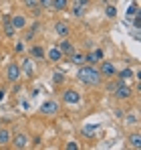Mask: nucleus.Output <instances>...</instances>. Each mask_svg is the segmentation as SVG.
<instances>
[{"label": "nucleus", "mask_w": 141, "mask_h": 150, "mask_svg": "<svg viewBox=\"0 0 141 150\" xmlns=\"http://www.w3.org/2000/svg\"><path fill=\"white\" fill-rule=\"evenodd\" d=\"M77 77H79V81L81 83H85V85H89V87H95V85H101V81H103V77L99 73V69L95 67V65H79V71H77Z\"/></svg>", "instance_id": "obj_1"}, {"label": "nucleus", "mask_w": 141, "mask_h": 150, "mask_svg": "<svg viewBox=\"0 0 141 150\" xmlns=\"http://www.w3.org/2000/svg\"><path fill=\"white\" fill-rule=\"evenodd\" d=\"M109 91L117 98V100H129L131 96H133V89L129 87V83H109Z\"/></svg>", "instance_id": "obj_2"}, {"label": "nucleus", "mask_w": 141, "mask_h": 150, "mask_svg": "<svg viewBox=\"0 0 141 150\" xmlns=\"http://www.w3.org/2000/svg\"><path fill=\"white\" fill-rule=\"evenodd\" d=\"M4 77H6L8 83H18L20 77H22L18 63H8V65H6V71H4Z\"/></svg>", "instance_id": "obj_3"}, {"label": "nucleus", "mask_w": 141, "mask_h": 150, "mask_svg": "<svg viewBox=\"0 0 141 150\" xmlns=\"http://www.w3.org/2000/svg\"><path fill=\"white\" fill-rule=\"evenodd\" d=\"M99 73L103 79H111L117 73V67H115L113 61H99Z\"/></svg>", "instance_id": "obj_4"}, {"label": "nucleus", "mask_w": 141, "mask_h": 150, "mask_svg": "<svg viewBox=\"0 0 141 150\" xmlns=\"http://www.w3.org/2000/svg\"><path fill=\"white\" fill-rule=\"evenodd\" d=\"M10 144L16 150H24L30 144V138H28V134H24V132H16V134L10 138Z\"/></svg>", "instance_id": "obj_5"}, {"label": "nucleus", "mask_w": 141, "mask_h": 150, "mask_svg": "<svg viewBox=\"0 0 141 150\" xmlns=\"http://www.w3.org/2000/svg\"><path fill=\"white\" fill-rule=\"evenodd\" d=\"M10 23H12V28L18 33V30H24L28 26V18L24 14H20V12H12L10 14Z\"/></svg>", "instance_id": "obj_6"}, {"label": "nucleus", "mask_w": 141, "mask_h": 150, "mask_svg": "<svg viewBox=\"0 0 141 150\" xmlns=\"http://www.w3.org/2000/svg\"><path fill=\"white\" fill-rule=\"evenodd\" d=\"M59 110H61L59 101L48 100V101H45V103L40 105V116H57V114H59Z\"/></svg>", "instance_id": "obj_7"}, {"label": "nucleus", "mask_w": 141, "mask_h": 150, "mask_svg": "<svg viewBox=\"0 0 141 150\" xmlns=\"http://www.w3.org/2000/svg\"><path fill=\"white\" fill-rule=\"evenodd\" d=\"M63 101H65L67 105H75V103H81V93H79L77 89H73V87H67V89L63 91Z\"/></svg>", "instance_id": "obj_8"}, {"label": "nucleus", "mask_w": 141, "mask_h": 150, "mask_svg": "<svg viewBox=\"0 0 141 150\" xmlns=\"http://www.w3.org/2000/svg\"><path fill=\"white\" fill-rule=\"evenodd\" d=\"M18 67H20V73L24 75V77H32L34 75V67H32V61H30V57H22V61L18 63Z\"/></svg>", "instance_id": "obj_9"}, {"label": "nucleus", "mask_w": 141, "mask_h": 150, "mask_svg": "<svg viewBox=\"0 0 141 150\" xmlns=\"http://www.w3.org/2000/svg\"><path fill=\"white\" fill-rule=\"evenodd\" d=\"M99 61H103V51L101 49L85 53V63H87V65H95V63H99Z\"/></svg>", "instance_id": "obj_10"}, {"label": "nucleus", "mask_w": 141, "mask_h": 150, "mask_svg": "<svg viewBox=\"0 0 141 150\" xmlns=\"http://www.w3.org/2000/svg\"><path fill=\"white\" fill-rule=\"evenodd\" d=\"M54 33H57L61 39L69 37V35H70V26H69V23H65V21H57V23H54Z\"/></svg>", "instance_id": "obj_11"}, {"label": "nucleus", "mask_w": 141, "mask_h": 150, "mask_svg": "<svg viewBox=\"0 0 141 150\" xmlns=\"http://www.w3.org/2000/svg\"><path fill=\"white\" fill-rule=\"evenodd\" d=\"M2 28H4V37L12 39L14 37V28H12V23H10V14H2Z\"/></svg>", "instance_id": "obj_12"}, {"label": "nucleus", "mask_w": 141, "mask_h": 150, "mask_svg": "<svg viewBox=\"0 0 141 150\" xmlns=\"http://www.w3.org/2000/svg\"><path fill=\"white\" fill-rule=\"evenodd\" d=\"M57 47H59V51H61V53H63V57H69L70 53L75 51V45L70 43L67 37H65V39H61V43H59Z\"/></svg>", "instance_id": "obj_13"}, {"label": "nucleus", "mask_w": 141, "mask_h": 150, "mask_svg": "<svg viewBox=\"0 0 141 150\" xmlns=\"http://www.w3.org/2000/svg\"><path fill=\"white\" fill-rule=\"evenodd\" d=\"M45 59H48L50 63H59V61H63V53L59 51V47H50L48 53L45 55Z\"/></svg>", "instance_id": "obj_14"}, {"label": "nucleus", "mask_w": 141, "mask_h": 150, "mask_svg": "<svg viewBox=\"0 0 141 150\" xmlns=\"http://www.w3.org/2000/svg\"><path fill=\"white\" fill-rule=\"evenodd\" d=\"M69 59H70V63H73V65H85V53H83V51H77V49H75L69 55Z\"/></svg>", "instance_id": "obj_15"}, {"label": "nucleus", "mask_w": 141, "mask_h": 150, "mask_svg": "<svg viewBox=\"0 0 141 150\" xmlns=\"http://www.w3.org/2000/svg\"><path fill=\"white\" fill-rule=\"evenodd\" d=\"M115 77H117L119 83H129L131 79H133V71L127 67V69H123V71H119V73H115Z\"/></svg>", "instance_id": "obj_16"}, {"label": "nucleus", "mask_w": 141, "mask_h": 150, "mask_svg": "<svg viewBox=\"0 0 141 150\" xmlns=\"http://www.w3.org/2000/svg\"><path fill=\"white\" fill-rule=\"evenodd\" d=\"M70 14H73V16H77V18H81V16H85V14H87V6H83L81 2H75V4L70 6Z\"/></svg>", "instance_id": "obj_17"}, {"label": "nucleus", "mask_w": 141, "mask_h": 150, "mask_svg": "<svg viewBox=\"0 0 141 150\" xmlns=\"http://www.w3.org/2000/svg\"><path fill=\"white\" fill-rule=\"evenodd\" d=\"M50 8H52L54 12H67V10H69V0H52Z\"/></svg>", "instance_id": "obj_18"}, {"label": "nucleus", "mask_w": 141, "mask_h": 150, "mask_svg": "<svg viewBox=\"0 0 141 150\" xmlns=\"http://www.w3.org/2000/svg\"><path fill=\"white\" fill-rule=\"evenodd\" d=\"M38 28H40V25H38V23H34V25L30 26V28H24V39H22L24 43H26V41H32V39L36 37Z\"/></svg>", "instance_id": "obj_19"}, {"label": "nucleus", "mask_w": 141, "mask_h": 150, "mask_svg": "<svg viewBox=\"0 0 141 150\" xmlns=\"http://www.w3.org/2000/svg\"><path fill=\"white\" fill-rule=\"evenodd\" d=\"M127 142H129V146H131V148L139 150V148H141V134H139V132H133V134H129Z\"/></svg>", "instance_id": "obj_20"}, {"label": "nucleus", "mask_w": 141, "mask_h": 150, "mask_svg": "<svg viewBox=\"0 0 141 150\" xmlns=\"http://www.w3.org/2000/svg\"><path fill=\"white\" fill-rule=\"evenodd\" d=\"M10 138H12L10 130H6V128H0V148L8 146V144H10Z\"/></svg>", "instance_id": "obj_21"}, {"label": "nucleus", "mask_w": 141, "mask_h": 150, "mask_svg": "<svg viewBox=\"0 0 141 150\" xmlns=\"http://www.w3.org/2000/svg\"><path fill=\"white\" fill-rule=\"evenodd\" d=\"M22 2H24L26 8H32V14H34V16H40V14H43V12H40L43 8L38 6V0H22Z\"/></svg>", "instance_id": "obj_22"}, {"label": "nucleus", "mask_w": 141, "mask_h": 150, "mask_svg": "<svg viewBox=\"0 0 141 150\" xmlns=\"http://www.w3.org/2000/svg\"><path fill=\"white\" fill-rule=\"evenodd\" d=\"M97 130H99V124H85L83 126V134L87 138H93L95 134H97Z\"/></svg>", "instance_id": "obj_23"}, {"label": "nucleus", "mask_w": 141, "mask_h": 150, "mask_svg": "<svg viewBox=\"0 0 141 150\" xmlns=\"http://www.w3.org/2000/svg\"><path fill=\"white\" fill-rule=\"evenodd\" d=\"M45 51H43V47L40 45H32L30 47V57H34V59H45Z\"/></svg>", "instance_id": "obj_24"}, {"label": "nucleus", "mask_w": 141, "mask_h": 150, "mask_svg": "<svg viewBox=\"0 0 141 150\" xmlns=\"http://www.w3.org/2000/svg\"><path fill=\"white\" fill-rule=\"evenodd\" d=\"M52 81H54V85L65 83V71H54V73H52Z\"/></svg>", "instance_id": "obj_25"}, {"label": "nucleus", "mask_w": 141, "mask_h": 150, "mask_svg": "<svg viewBox=\"0 0 141 150\" xmlns=\"http://www.w3.org/2000/svg\"><path fill=\"white\" fill-rule=\"evenodd\" d=\"M105 16H107V18H115V16H117V8H115L113 4H107V6H105Z\"/></svg>", "instance_id": "obj_26"}, {"label": "nucleus", "mask_w": 141, "mask_h": 150, "mask_svg": "<svg viewBox=\"0 0 141 150\" xmlns=\"http://www.w3.org/2000/svg\"><path fill=\"white\" fill-rule=\"evenodd\" d=\"M24 49H26L24 41H18V43H16V47H14V53H18V55H20V53H24Z\"/></svg>", "instance_id": "obj_27"}, {"label": "nucleus", "mask_w": 141, "mask_h": 150, "mask_svg": "<svg viewBox=\"0 0 141 150\" xmlns=\"http://www.w3.org/2000/svg\"><path fill=\"white\" fill-rule=\"evenodd\" d=\"M65 148H67V150H79V142L70 140V142H67V144H65Z\"/></svg>", "instance_id": "obj_28"}, {"label": "nucleus", "mask_w": 141, "mask_h": 150, "mask_svg": "<svg viewBox=\"0 0 141 150\" xmlns=\"http://www.w3.org/2000/svg\"><path fill=\"white\" fill-rule=\"evenodd\" d=\"M50 4H52V0H38V6H40L43 10H47V8H50Z\"/></svg>", "instance_id": "obj_29"}, {"label": "nucleus", "mask_w": 141, "mask_h": 150, "mask_svg": "<svg viewBox=\"0 0 141 150\" xmlns=\"http://www.w3.org/2000/svg\"><path fill=\"white\" fill-rule=\"evenodd\" d=\"M135 14H137V4L133 2V4L129 6V12H127V16H135Z\"/></svg>", "instance_id": "obj_30"}, {"label": "nucleus", "mask_w": 141, "mask_h": 150, "mask_svg": "<svg viewBox=\"0 0 141 150\" xmlns=\"http://www.w3.org/2000/svg\"><path fill=\"white\" fill-rule=\"evenodd\" d=\"M125 122H127V124H137V118H135V116H127Z\"/></svg>", "instance_id": "obj_31"}, {"label": "nucleus", "mask_w": 141, "mask_h": 150, "mask_svg": "<svg viewBox=\"0 0 141 150\" xmlns=\"http://www.w3.org/2000/svg\"><path fill=\"white\" fill-rule=\"evenodd\" d=\"M4 93H6V91H4V89H0V101L4 100Z\"/></svg>", "instance_id": "obj_32"}, {"label": "nucleus", "mask_w": 141, "mask_h": 150, "mask_svg": "<svg viewBox=\"0 0 141 150\" xmlns=\"http://www.w3.org/2000/svg\"><path fill=\"white\" fill-rule=\"evenodd\" d=\"M75 2H81V0H75Z\"/></svg>", "instance_id": "obj_33"}]
</instances>
